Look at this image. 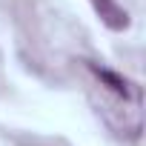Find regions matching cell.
Returning a JSON list of instances; mask_svg holds the SVG:
<instances>
[{"label":"cell","mask_w":146,"mask_h":146,"mask_svg":"<svg viewBox=\"0 0 146 146\" xmlns=\"http://www.w3.org/2000/svg\"><path fill=\"white\" fill-rule=\"evenodd\" d=\"M92 3V9H95V15L109 26V29H126L129 26V15H126V9H120L117 6V0H89Z\"/></svg>","instance_id":"6da1fadb"}]
</instances>
